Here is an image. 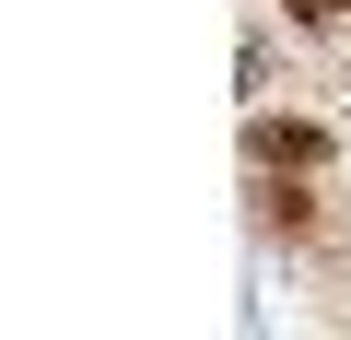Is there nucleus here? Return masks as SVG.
Wrapping results in <instances>:
<instances>
[{
  "label": "nucleus",
  "instance_id": "1",
  "mask_svg": "<svg viewBox=\"0 0 351 340\" xmlns=\"http://www.w3.org/2000/svg\"><path fill=\"white\" fill-rule=\"evenodd\" d=\"M281 12H293V24H339L351 0H281Z\"/></svg>",
  "mask_w": 351,
  "mask_h": 340
}]
</instances>
